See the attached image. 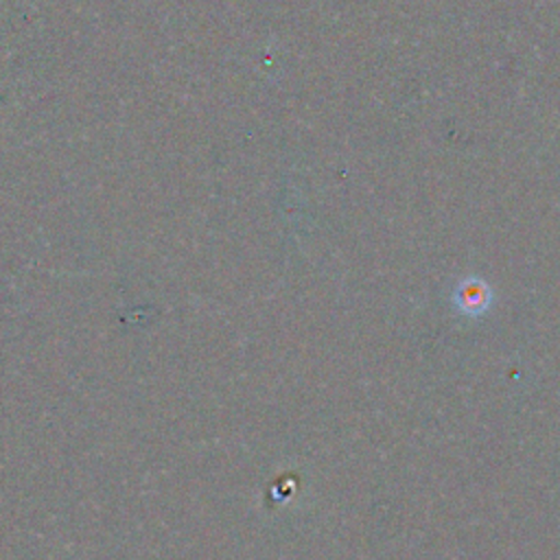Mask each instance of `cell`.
Returning a JSON list of instances; mask_svg holds the SVG:
<instances>
[{
  "label": "cell",
  "mask_w": 560,
  "mask_h": 560,
  "mask_svg": "<svg viewBox=\"0 0 560 560\" xmlns=\"http://www.w3.org/2000/svg\"><path fill=\"white\" fill-rule=\"evenodd\" d=\"M483 293H488V289H486L483 282L475 280V287H470L468 282H464V287L457 289V295H459L457 304H459L466 313L479 311V308H483V306L488 304V298H490V295L483 298Z\"/></svg>",
  "instance_id": "cell-1"
}]
</instances>
